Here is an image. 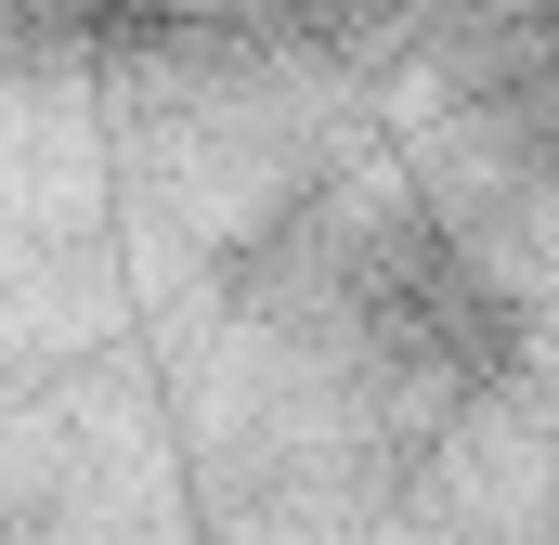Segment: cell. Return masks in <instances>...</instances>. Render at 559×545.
<instances>
[{"instance_id": "6da1fadb", "label": "cell", "mask_w": 559, "mask_h": 545, "mask_svg": "<svg viewBox=\"0 0 559 545\" xmlns=\"http://www.w3.org/2000/svg\"><path fill=\"white\" fill-rule=\"evenodd\" d=\"M338 312H352L365 364H378L391 390H429V403H481V390L521 364V338H534L521 286L481 261L468 234H442V221H378V234H352V247H338Z\"/></svg>"}]
</instances>
